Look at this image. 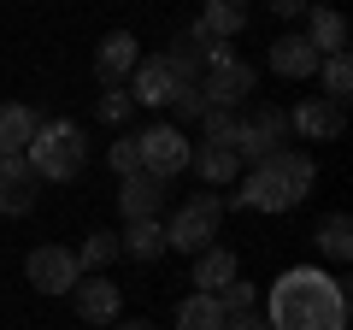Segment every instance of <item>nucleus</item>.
<instances>
[{"label": "nucleus", "mask_w": 353, "mask_h": 330, "mask_svg": "<svg viewBox=\"0 0 353 330\" xmlns=\"http://www.w3.org/2000/svg\"><path fill=\"white\" fill-rule=\"evenodd\" d=\"M118 213L136 224V218H159L165 213V177H148V171H136V177L118 183Z\"/></svg>", "instance_id": "nucleus-14"}, {"label": "nucleus", "mask_w": 353, "mask_h": 330, "mask_svg": "<svg viewBox=\"0 0 353 330\" xmlns=\"http://www.w3.org/2000/svg\"><path fill=\"white\" fill-rule=\"evenodd\" d=\"M136 59H141V41L130 36V30H112V36H101V48H94V77H101V83H130Z\"/></svg>", "instance_id": "nucleus-12"}, {"label": "nucleus", "mask_w": 353, "mask_h": 330, "mask_svg": "<svg viewBox=\"0 0 353 330\" xmlns=\"http://www.w3.org/2000/svg\"><path fill=\"white\" fill-rule=\"evenodd\" d=\"M118 254L141 260V266H148V260H159V254H165V224H159V218H136V224L118 236Z\"/></svg>", "instance_id": "nucleus-20"}, {"label": "nucleus", "mask_w": 353, "mask_h": 330, "mask_svg": "<svg viewBox=\"0 0 353 330\" xmlns=\"http://www.w3.org/2000/svg\"><path fill=\"white\" fill-rule=\"evenodd\" d=\"M289 124L301 130L306 142H330V136H341V101H318L312 95V101H301L289 113Z\"/></svg>", "instance_id": "nucleus-16"}, {"label": "nucleus", "mask_w": 353, "mask_h": 330, "mask_svg": "<svg viewBox=\"0 0 353 330\" xmlns=\"http://www.w3.org/2000/svg\"><path fill=\"white\" fill-rule=\"evenodd\" d=\"M306 6H312V0H271V12H277V18H301Z\"/></svg>", "instance_id": "nucleus-33"}, {"label": "nucleus", "mask_w": 353, "mask_h": 330, "mask_svg": "<svg viewBox=\"0 0 353 330\" xmlns=\"http://www.w3.org/2000/svg\"><path fill=\"white\" fill-rule=\"evenodd\" d=\"M24 159H30V171H36V177H48V183L83 177V165H88V136H83V124H71V118L41 124L36 142L24 148Z\"/></svg>", "instance_id": "nucleus-3"}, {"label": "nucleus", "mask_w": 353, "mask_h": 330, "mask_svg": "<svg viewBox=\"0 0 353 330\" xmlns=\"http://www.w3.org/2000/svg\"><path fill=\"white\" fill-rule=\"evenodd\" d=\"M206 142H230V148H236V130H241V118L236 113H218V106H206Z\"/></svg>", "instance_id": "nucleus-30"}, {"label": "nucleus", "mask_w": 353, "mask_h": 330, "mask_svg": "<svg viewBox=\"0 0 353 330\" xmlns=\"http://www.w3.org/2000/svg\"><path fill=\"white\" fill-rule=\"evenodd\" d=\"M24 278L36 283L41 295H71V289H77V278H83V266H77V254H71V248L48 242V248H30Z\"/></svg>", "instance_id": "nucleus-8"}, {"label": "nucleus", "mask_w": 353, "mask_h": 330, "mask_svg": "<svg viewBox=\"0 0 353 330\" xmlns=\"http://www.w3.org/2000/svg\"><path fill=\"white\" fill-rule=\"evenodd\" d=\"M189 165L212 183V189H230V183L241 177V159H236V148H230V142H201V148L189 153Z\"/></svg>", "instance_id": "nucleus-17"}, {"label": "nucleus", "mask_w": 353, "mask_h": 330, "mask_svg": "<svg viewBox=\"0 0 353 330\" xmlns=\"http://www.w3.org/2000/svg\"><path fill=\"white\" fill-rule=\"evenodd\" d=\"M130 118V89L124 83H106L101 89V124H124Z\"/></svg>", "instance_id": "nucleus-28"}, {"label": "nucleus", "mask_w": 353, "mask_h": 330, "mask_svg": "<svg viewBox=\"0 0 353 330\" xmlns=\"http://www.w3.org/2000/svg\"><path fill=\"white\" fill-rule=\"evenodd\" d=\"M112 171H118V177H136V171H141V148H136V136H118V142H112Z\"/></svg>", "instance_id": "nucleus-31"}, {"label": "nucleus", "mask_w": 353, "mask_h": 330, "mask_svg": "<svg viewBox=\"0 0 353 330\" xmlns=\"http://www.w3.org/2000/svg\"><path fill=\"white\" fill-rule=\"evenodd\" d=\"M283 136H289V113H283V106H253V113L241 118V130H236V159L241 165L271 159V153L283 148Z\"/></svg>", "instance_id": "nucleus-6"}, {"label": "nucleus", "mask_w": 353, "mask_h": 330, "mask_svg": "<svg viewBox=\"0 0 353 330\" xmlns=\"http://www.w3.org/2000/svg\"><path fill=\"white\" fill-rule=\"evenodd\" d=\"M112 330H153L148 318H112Z\"/></svg>", "instance_id": "nucleus-34"}, {"label": "nucleus", "mask_w": 353, "mask_h": 330, "mask_svg": "<svg viewBox=\"0 0 353 330\" xmlns=\"http://www.w3.org/2000/svg\"><path fill=\"white\" fill-rule=\"evenodd\" d=\"M265 59H271V71H277V77L301 83V77H318V59H324V53H318L306 36H294V30H289V36L271 41V53H265Z\"/></svg>", "instance_id": "nucleus-13"}, {"label": "nucleus", "mask_w": 353, "mask_h": 330, "mask_svg": "<svg viewBox=\"0 0 353 330\" xmlns=\"http://www.w3.org/2000/svg\"><path fill=\"white\" fill-rule=\"evenodd\" d=\"M36 171H30V159L24 153H6L0 159V213L6 218H24L30 206H36Z\"/></svg>", "instance_id": "nucleus-10"}, {"label": "nucleus", "mask_w": 353, "mask_h": 330, "mask_svg": "<svg viewBox=\"0 0 353 330\" xmlns=\"http://www.w3.org/2000/svg\"><path fill=\"white\" fill-rule=\"evenodd\" d=\"M194 24H201L212 41H230L241 24H248V0H206V12L194 18Z\"/></svg>", "instance_id": "nucleus-22"}, {"label": "nucleus", "mask_w": 353, "mask_h": 330, "mask_svg": "<svg viewBox=\"0 0 353 330\" xmlns=\"http://www.w3.org/2000/svg\"><path fill=\"white\" fill-rule=\"evenodd\" d=\"M36 130H41V118L30 113V106L0 101V159H6V153H24L30 142H36Z\"/></svg>", "instance_id": "nucleus-18"}, {"label": "nucleus", "mask_w": 353, "mask_h": 330, "mask_svg": "<svg viewBox=\"0 0 353 330\" xmlns=\"http://www.w3.org/2000/svg\"><path fill=\"white\" fill-rule=\"evenodd\" d=\"M176 95V71L165 59H136V71H130V101L141 106H165Z\"/></svg>", "instance_id": "nucleus-15"}, {"label": "nucleus", "mask_w": 353, "mask_h": 330, "mask_svg": "<svg viewBox=\"0 0 353 330\" xmlns=\"http://www.w3.org/2000/svg\"><path fill=\"white\" fill-rule=\"evenodd\" d=\"M253 301H259V289H253V283H241V278H230L224 289H218V307H224V318L253 313Z\"/></svg>", "instance_id": "nucleus-27"}, {"label": "nucleus", "mask_w": 353, "mask_h": 330, "mask_svg": "<svg viewBox=\"0 0 353 330\" xmlns=\"http://www.w3.org/2000/svg\"><path fill=\"white\" fill-rule=\"evenodd\" d=\"M306 41L318 53H347V18L336 6H306Z\"/></svg>", "instance_id": "nucleus-19"}, {"label": "nucleus", "mask_w": 353, "mask_h": 330, "mask_svg": "<svg viewBox=\"0 0 353 330\" xmlns=\"http://www.w3.org/2000/svg\"><path fill=\"white\" fill-rule=\"evenodd\" d=\"M318 77H324V101L347 106V95H353V59L347 53H324V59H318Z\"/></svg>", "instance_id": "nucleus-25"}, {"label": "nucleus", "mask_w": 353, "mask_h": 330, "mask_svg": "<svg viewBox=\"0 0 353 330\" xmlns=\"http://www.w3.org/2000/svg\"><path fill=\"white\" fill-rule=\"evenodd\" d=\"M312 159L294 148H277L271 159L248 165V177H241L236 195H224V206H259V213H294V206L306 201V189H312Z\"/></svg>", "instance_id": "nucleus-2"}, {"label": "nucleus", "mask_w": 353, "mask_h": 330, "mask_svg": "<svg viewBox=\"0 0 353 330\" xmlns=\"http://www.w3.org/2000/svg\"><path fill=\"white\" fill-rule=\"evenodd\" d=\"M224 330H271V324L259 313H236V318H224Z\"/></svg>", "instance_id": "nucleus-32"}, {"label": "nucleus", "mask_w": 353, "mask_h": 330, "mask_svg": "<svg viewBox=\"0 0 353 330\" xmlns=\"http://www.w3.org/2000/svg\"><path fill=\"white\" fill-rule=\"evenodd\" d=\"M230 278H236V254H230V248H206V254H194V283H201L206 295H218Z\"/></svg>", "instance_id": "nucleus-24"}, {"label": "nucleus", "mask_w": 353, "mask_h": 330, "mask_svg": "<svg viewBox=\"0 0 353 330\" xmlns=\"http://www.w3.org/2000/svg\"><path fill=\"white\" fill-rule=\"evenodd\" d=\"M165 106H176V118H206V95H201V83H176V95Z\"/></svg>", "instance_id": "nucleus-29"}, {"label": "nucleus", "mask_w": 353, "mask_h": 330, "mask_svg": "<svg viewBox=\"0 0 353 330\" xmlns=\"http://www.w3.org/2000/svg\"><path fill=\"white\" fill-rule=\"evenodd\" d=\"M136 148H141V171H148V177H165V183H171L176 171H189V153H194L189 136H183L176 124H153V130H141Z\"/></svg>", "instance_id": "nucleus-7"}, {"label": "nucleus", "mask_w": 353, "mask_h": 330, "mask_svg": "<svg viewBox=\"0 0 353 330\" xmlns=\"http://www.w3.org/2000/svg\"><path fill=\"white\" fill-rule=\"evenodd\" d=\"M271 330H347V289L318 266H289L271 283Z\"/></svg>", "instance_id": "nucleus-1"}, {"label": "nucleus", "mask_w": 353, "mask_h": 330, "mask_svg": "<svg viewBox=\"0 0 353 330\" xmlns=\"http://www.w3.org/2000/svg\"><path fill=\"white\" fill-rule=\"evenodd\" d=\"M206 53H212V36H206L201 24H189V30H176V36H171V53H159V59L176 71V83H201Z\"/></svg>", "instance_id": "nucleus-11"}, {"label": "nucleus", "mask_w": 353, "mask_h": 330, "mask_svg": "<svg viewBox=\"0 0 353 330\" xmlns=\"http://www.w3.org/2000/svg\"><path fill=\"white\" fill-rule=\"evenodd\" d=\"M218 224H224V201H218L212 189H201V195H189V201L171 213L165 248H176V254H206V248H218Z\"/></svg>", "instance_id": "nucleus-4"}, {"label": "nucleus", "mask_w": 353, "mask_h": 330, "mask_svg": "<svg viewBox=\"0 0 353 330\" xmlns=\"http://www.w3.org/2000/svg\"><path fill=\"white\" fill-rule=\"evenodd\" d=\"M176 330H224V307H218V295L194 289L176 301Z\"/></svg>", "instance_id": "nucleus-21"}, {"label": "nucleus", "mask_w": 353, "mask_h": 330, "mask_svg": "<svg viewBox=\"0 0 353 330\" xmlns=\"http://www.w3.org/2000/svg\"><path fill=\"white\" fill-rule=\"evenodd\" d=\"M253 83H259V71H253L248 59H236L224 41H212V53H206V71H201V95H206V106H218V113H236V106L253 101Z\"/></svg>", "instance_id": "nucleus-5"}, {"label": "nucleus", "mask_w": 353, "mask_h": 330, "mask_svg": "<svg viewBox=\"0 0 353 330\" xmlns=\"http://www.w3.org/2000/svg\"><path fill=\"white\" fill-rule=\"evenodd\" d=\"M312 242H318V254H324V260H347L353 254V218L347 213H324L318 230H312Z\"/></svg>", "instance_id": "nucleus-23"}, {"label": "nucleus", "mask_w": 353, "mask_h": 330, "mask_svg": "<svg viewBox=\"0 0 353 330\" xmlns=\"http://www.w3.org/2000/svg\"><path fill=\"white\" fill-rule=\"evenodd\" d=\"M71 301H77V318L83 324H112L118 313H124V295H118V283L112 278H77V289H71Z\"/></svg>", "instance_id": "nucleus-9"}, {"label": "nucleus", "mask_w": 353, "mask_h": 330, "mask_svg": "<svg viewBox=\"0 0 353 330\" xmlns=\"http://www.w3.org/2000/svg\"><path fill=\"white\" fill-rule=\"evenodd\" d=\"M112 260H118V236H112V230H88V236H83V254H77V266H83V271H106Z\"/></svg>", "instance_id": "nucleus-26"}]
</instances>
